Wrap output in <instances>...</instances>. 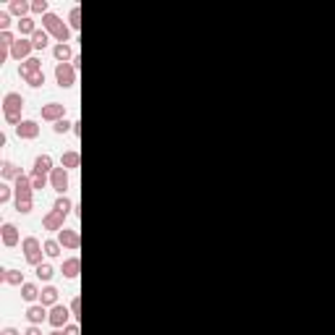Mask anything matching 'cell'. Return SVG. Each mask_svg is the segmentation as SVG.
<instances>
[{
  "label": "cell",
  "instance_id": "cell-32",
  "mask_svg": "<svg viewBox=\"0 0 335 335\" xmlns=\"http://www.w3.org/2000/svg\"><path fill=\"white\" fill-rule=\"evenodd\" d=\"M29 178H32V186H34V189H45V186H48V176H42V173H34V170H32Z\"/></svg>",
  "mask_w": 335,
  "mask_h": 335
},
{
  "label": "cell",
  "instance_id": "cell-37",
  "mask_svg": "<svg viewBox=\"0 0 335 335\" xmlns=\"http://www.w3.org/2000/svg\"><path fill=\"white\" fill-rule=\"evenodd\" d=\"M63 332H66V335H82V330H79L76 322H74V325H66V327H63Z\"/></svg>",
  "mask_w": 335,
  "mask_h": 335
},
{
  "label": "cell",
  "instance_id": "cell-39",
  "mask_svg": "<svg viewBox=\"0 0 335 335\" xmlns=\"http://www.w3.org/2000/svg\"><path fill=\"white\" fill-rule=\"evenodd\" d=\"M24 335H42V327H40V325H29Z\"/></svg>",
  "mask_w": 335,
  "mask_h": 335
},
{
  "label": "cell",
  "instance_id": "cell-38",
  "mask_svg": "<svg viewBox=\"0 0 335 335\" xmlns=\"http://www.w3.org/2000/svg\"><path fill=\"white\" fill-rule=\"evenodd\" d=\"M8 27H11V16L8 14H0V29L8 32Z\"/></svg>",
  "mask_w": 335,
  "mask_h": 335
},
{
  "label": "cell",
  "instance_id": "cell-11",
  "mask_svg": "<svg viewBox=\"0 0 335 335\" xmlns=\"http://www.w3.org/2000/svg\"><path fill=\"white\" fill-rule=\"evenodd\" d=\"M50 186L55 189V191H61V194H66V189H68V170L61 165V168H55L53 173H50Z\"/></svg>",
  "mask_w": 335,
  "mask_h": 335
},
{
  "label": "cell",
  "instance_id": "cell-33",
  "mask_svg": "<svg viewBox=\"0 0 335 335\" xmlns=\"http://www.w3.org/2000/svg\"><path fill=\"white\" fill-rule=\"evenodd\" d=\"M32 14H40V16H48V0H34L32 3Z\"/></svg>",
  "mask_w": 335,
  "mask_h": 335
},
{
  "label": "cell",
  "instance_id": "cell-2",
  "mask_svg": "<svg viewBox=\"0 0 335 335\" xmlns=\"http://www.w3.org/2000/svg\"><path fill=\"white\" fill-rule=\"evenodd\" d=\"M21 113H24V97L19 92H8L3 97V118L11 126H19L21 123Z\"/></svg>",
  "mask_w": 335,
  "mask_h": 335
},
{
  "label": "cell",
  "instance_id": "cell-9",
  "mask_svg": "<svg viewBox=\"0 0 335 335\" xmlns=\"http://www.w3.org/2000/svg\"><path fill=\"white\" fill-rule=\"evenodd\" d=\"M68 317H71V311H68L63 304H55V306L50 309V319H48V322H50L53 327H66V325H68Z\"/></svg>",
  "mask_w": 335,
  "mask_h": 335
},
{
  "label": "cell",
  "instance_id": "cell-25",
  "mask_svg": "<svg viewBox=\"0 0 335 335\" xmlns=\"http://www.w3.org/2000/svg\"><path fill=\"white\" fill-rule=\"evenodd\" d=\"M53 210H55L58 215L68 217V212L74 210V204H71V199H66V196H58V199H55V204H53Z\"/></svg>",
  "mask_w": 335,
  "mask_h": 335
},
{
  "label": "cell",
  "instance_id": "cell-41",
  "mask_svg": "<svg viewBox=\"0 0 335 335\" xmlns=\"http://www.w3.org/2000/svg\"><path fill=\"white\" fill-rule=\"evenodd\" d=\"M71 66H74V68H79V66H82V58H79V55H74V61H71Z\"/></svg>",
  "mask_w": 335,
  "mask_h": 335
},
{
  "label": "cell",
  "instance_id": "cell-4",
  "mask_svg": "<svg viewBox=\"0 0 335 335\" xmlns=\"http://www.w3.org/2000/svg\"><path fill=\"white\" fill-rule=\"evenodd\" d=\"M42 29L48 32V34H53V37H55L58 42L68 45V37H71V27L63 24L58 14H48V16H42Z\"/></svg>",
  "mask_w": 335,
  "mask_h": 335
},
{
  "label": "cell",
  "instance_id": "cell-15",
  "mask_svg": "<svg viewBox=\"0 0 335 335\" xmlns=\"http://www.w3.org/2000/svg\"><path fill=\"white\" fill-rule=\"evenodd\" d=\"M63 220H66L63 215H58L55 210H50L48 215L42 217V228L45 230H63Z\"/></svg>",
  "mask_w": 335,
  "mask_h": 335
},
{
  "label": "cell",
  "instance_id": "cell-30",
  "mask_svg": "<svg viewBox=\"0 0 335 335\" xmlns=\"http://www.w3.org/2000/svg\"><path fill=\"white\" fill-rule=\"evenodd\" d=\"M37 32V27H34V21L27 16V19H19V34L21 37H27V34H34Z\"/></svg>",
  "mask_w": 335,
  "mask_h": 335
},
{
  "label": "cell",
  "instance_id": "cell-1",
  "mask_svg": "<svg viewBox=\"0 0 335 335\" xmlns=\"http://www.w3.org/2000/svg\"><path fill=\"white\" fill-rule=\"evenodd\" d=\"M32 194H34L32 178L21 173V176L16 178V183H14V202H16V212H21V215L32 212Z\"/></svg>",
  "mask_w": 335,
  "mask_h": 335
},
{
  "label": "cell",
  "instance_id": "cell-22",
  "mask_svg": "<svg viewBox=\"0 0 335 335\" xmlns=\"http://www.w3.org/2000/svg\"><path fill=\"white\" fill-rule=\"evenodd\" d=\"M8 11L19 19H27V14L32 11V3H27V0H14V3L8 6Z\"/></svg>",
  "mask_w": 335,
  "mask_h": 335
},
{
  "label": "cell",
  "instance_id": "cell-40",
  "mask_svg": "<svg viewBox=\"0 0 335 335\" xmlns=\"http://www.w3.org/2000/svg\"><path fill=\"white\" fill-rule=\"evenodd\" d=\"M0 335H21V332H19L16 327H6V330H3V332H0Z\"/></svg>",
  "mask_w": 335,
  "mask_h": 335
},
{
  "label": "cell",
  "instance_id": "cell-20",
  "mask_svg": "<svg viewBox=\"0 0 335 335\" xmlns=\"http://www.w3.org/2000/svg\"><path fill=\"white\" fill-rule=\"evenodd\" d=\"M40 304L53 309V306L58 304V288H53V285H45V288H42V293H40Z\"/></svg>",
  "mask_w": 335,
  "mask_h": 335
},
{
  "label": "cell",
  "instance_id": "cell-35",
  "mask_svg": "<svg viewBox=\"0 0 335 335\" xmlns=\"http://www.w3.org/2000/svg\"><path fill=\"white\" fill-rule=\"evenodd\" d=\"M53 131H55V134H66V131H74V123H68V121L63 118V121H58V123L53 126Z\"/></svg>",
  "mask_w": 335,
  "mask_h": 335
},
{
  "label": "cell",
  "instance_id": "cell-24",
  "mask_svg": "<svg viewBox=\"0 0 335 335\" xmlns=\"http://www.w3.org/2000/svg\"><path fill=\"white\" fill-rule=\"evenodd\" d=\"M48 42H50V34L45 32V29H37L32 34V45H34V50H45L48 48Z\"/></svg>",
  "mask_w": 335,
  "mask_h": 335
},
{
  "label": "cell",
  "instance_id": "cell-12",
  "mask_svg": "<svg viewBox=\"0 0 335 335\" xmlns=\"http://www.w3.org/2000/svg\"><path fill=\"white\" fill-rule=\"evenodd\" d=\"M0 238H3V246H16L19 244V228L14 225V223H3V228H0Z\"/></svg>",
  "mask_w": 335,
  "mask_h": 335
},
{
  "label": "cell",
  "instance_id": "cell-8",
  "mask_svg": "<svg viewBox=\"0 0 335 335\" xmlns=\"http://www.w3.org/2000/svg\"><path fill=\"white\" fill-rule=\"evenodd\" d=\"M66 118V105H61V102H48V105H42V121H63Z\"/></svg>",
  "mask_w": 335,
  "mask_h": 335
},
{
  "label": "cell",
  "instance_id": "cell-14",
  "mask_svg": "<svg viewBox=\"0 0 335 335\" xmlns=\"http://www.w3.org/2000/svg\"><path fill=\"white\" fill-rule=\"evenodd\" d=\"M16 134H19V139H37V136H40V126L34 121H21L16 126Z\"/></svg>",
  "mask_w": 335,
  "mask_h": 335
},
{
  "label": "cell",
  "instance_id": "cell-34",
  "mask_svg": "<svg viewBox=\"0 0 335 335\" xmlns=\"http://www.w3.org/2000/svg\"><path fill=\"white\" fill-rule=\"evenodd\" d=\"M11 196H14V189H11L8 183L3 181V183H0V204H6V202L11 199Z\"/></svg>",
  "mask_w": 335,
  "mask_h": 335
},
{
  "label": "cell",
  "instance_id": "cell-18",
  "mask_svg": "<svg viewBox=\"0 0 335 335\" xmlns=\"http://www.w3.org/2000/svg\"><path fill=\"white\" fill-rule=\"evenodd\" d=\"M55 168H53V157L50 155H40L34 160V173H42V176H50Z\"/></svg>",
  "mask_w": 335,
  "mask_h": 335
},
{
  "label": "cell",
  "instance_id": "cell-26",
  "mask_svg": "<svg viewBox=\"0 0 335 335\" xmlns=\"http://www.w3.org/2000/svg\"><path fill=\"white\" fill-rule=\"evenodd\" d=\"M40 288L34 285V283H24L21 285V298H24V301H34V298H40Z\"/></svg>",
  "mask_w": 335,
  "mask_h": 335
},
{
  "label": "cell",
  "instance_id": "cell-23",
  "mask_svg": "<svg viewBox=\"0 0 335 335\" xmlns=\"http://www.w3.org/2000/svg\"><path fill=\"white\" fill-rule=\"evenodd\" d=\"M61 165L66 168V170H74V168H79L82 165V157H79V152H63V157H61Z\"/></svg>",
  "mask_w": 335,
  "mask_h": 335
},
{
  "label": "cell",
  "instance_id": "cell-36",
  "mask_svg": "<svg viewBox=\"0 0 335 335\" xmlns=\"http://www.w3.org/2000/svg\"><path fill=\"white\" fill-rule=\"evenodd\" d=\"M71 314H74L76 319H79V317H82V298H79V296H76V298H74V301H71Z\"/></svg>",
  "mask_w": 335,
  "mask_h": 335
},
{
  "label": "cell",
  "instance_id": "cell-5",
  "mask_svg": "<svg viewBox=\"0 0 335 335\" xmlns=\"http://www.w3.org/2000/svg\"><path fill=\"white\" fill-rule=\"evenodd\" d=\"M21 251H24V259L29 264H42V254H45V246L40 244V238H34V236H27L24 241H21Z\"/></svg>",
  "mask_w": 335,
  "mask_h": 335
},
{
  "label": "cell",
  "instance_id": "cell-6",
  "mask_svg": "<svg viewBox=\"0 0 335 335\" xmlns=\"http://www.w3.org/2000/svg\"><path fill=\"white\" fill-rule=\"evenodd\" d=\"M55 82H58V87H74L76 84V68L71 63H58L55 66Z\"/></svg>",
  "mask_w": 335,
  "mask_h": 335
},
{
  "label": "cell",
  "instance_id": "cell-16",
  "mask_svg": "<svg viewBox=\"0 0 335 335\" xmlns=\"http://www.w3.org/2000/svg\"><path fill=\"white\" fill-rule=\"evenodd\" d=\"M79 270H82V262H79V257H71V259H66L63 262V275H66V278L68 280H76L79 278Z\"/></svg>",
  "mask_w": 335,
  "mask_h": 335
},
{
  "label": "cell",
  "instance_id": "cell-42",
  "mask_svg": "<svg viewBox=\"0 0 335 335\" xmlns=\"http://www.w3.org/2000/svg\"><path fill=\"white\" fill-rule=\"evenodd\" d=\"M50 335H66V332H61V330H55V332H50Z\"/></svg>",
  "mask_w": 335,
  "mask_h": 335
},
{
  "label": "cell",
  "instance_id": "cell-19",
  "mask_svg": "<svg viewBox=\"0 0 335 335\" xmlns=\"http://www.w3.org/2000/svg\"><path fill=\"white\" fill-rule=\"evenodd\" d=\"M0 280L8 283V285H24L27 283L21 270H3V272H0Z\"/></svg>",
  "mask_w": 335,
  "mask_h": 335
},
{
  "label": "cell",
  "instance_id": "cell-31",
  "mask_svg": "<svg viewBox=\"0 0 335 335\" xmlns=\"http://www.w3.org/2000/svg\"><path fill=\"white\" fill-rule=\"evenodd\" d=\"M14 45H16V37H14V34H11V32H0V48H3V50H11Z\"/></svg>",
  "mask_w": 335,
  "mask_h": 335
},
{
  "label": "cell",
  "instance_id": "cell-3",
  "mask_svg": "<svg viewBox=\"0 0 335 335\" xmlns=\"http://www.w3.org/2000/svg\"><path fill=\"white\" fill-rule=\"evenodd\" d=\"M19 74L21 79L29 84V87H42L45 84V71H42V61H37V58H29V61H24L19 66Z\"/></svg>",
  "mask_w": 335,
  "mask_h": 335
},
{
  "label": "cell",
  "instance_id": "cell-13",
  "mask_svg": "<svg viewBox=\"0 0 335 335\" xmlns=\"http://www.w3.org/2000/svg\"><path fill=\"white\" fill-rule=\"evenodd\" d=\"M27 319L32 322V325H42L45 319H50V311H48V306H42V304H32L27 309Z\"/></svg>",
  "mask_w": 335,
  "mask_h": 335
},
{
  "label": "cell",
  "instance_id": "cell-17",
  "mask_svg": "<svg viewBox=\"0 0 335 335\" xmlns=\"http://www.w3.org/2000/svg\"><path fill=\"white\" fill-rule=\"evenodd\" d=\"M0 176H3V181H16L21 176V168L14 165L11 160H3V163H0Z\"/></svg>",
  "mask_w": 335,
  "mask_h": 335
},
{
  "label": "cell",
  "instance_id": "cell-10",
  "mask_svg": "<svg viewBox=\"0 0 335 335\" xmlns=\"http://www.w3.org/2000/svg\"><path fill=\"white\" fill-rule=\"evenodd\" d=\"M58 241H61V246H66V249H79V244H82V238H79V230H74V228L58 230Z\"/></svg>",
  "mask_w": 335,
  "mask_h": 335
},
{
  "label": "cell",
  "instance_id": "cell-7",
  "mask_svg": "<svg viewBox=\"0 0 335 335\" xmlns=\"http://www.w3.org/2000/svg\"><path fill=\"white\" fill-rule=\"evenodd\" d=\"M32 50H34V45H32V40H27V37H19L16 40V45L11 48V58H16V61H29L32 58Z\"/></svg>",
  "mask_w": 335,
  "mask_h": 335
},
{
  "label": "cell",
  "instance_id": "cell-21",
  "mask_svg": "<svg viewBox=\"0 0 335 335\" xmlns=\"http://www.w3.org/2000/svg\"><path fill=\"white\" fill-rule=\"evenodd\" d=\"M53 58H55L58 63H68V61H74V53H71V48H68V45L58 42L55 48H53Z\"/></svg>",
  "mask_w": 335,
  "mask_h": 335
},
{
  "label": "cell",
  "instance_id": "cell-29",
  "mask_svg": "<svg viewBox=\"0 0 335 335\" xmlns=\"http://www.w3.org/2000/svg\"><path fill=\"white\" fill-rule=\"evenodd\" d=\"M68 27H71L74 32H79L82 29V8H71V14H68Z\"/></svg>",
  "mask_w": 335,
  "mask_h": 335
},
{
  "label": "cell",
  "instance_id": "cell-28",
  "mask_svg": "<svg viewBox=\"0 0 335 335\" xmlns=\"http://www.w3.org/2000/svg\"><path fill=\"white\" fill-rule=\"evenodd\" d=\"M45 254H48V257H61V241H58V238H48V241H45Z\"/></svg>",
  "mask_w": 335,
  "mask_h": 335
},
{
  "label": "cell",
  "instance_id": "cell-27",
  "mask_svg": "<svg viewBox=\"0 0 335 335\" xmlns=\"http://www.w3.org/2000/svg\"><path fill=\"white\" fill-rule=\"evenodd\" d=\"M34 272H37V278L40 280H53V275H55V270H53V264H48V262H42V264H37V267H34Z\"/></svg>",
  "mask_w": 335,
  "mask_h": 335
}]
</instances>
